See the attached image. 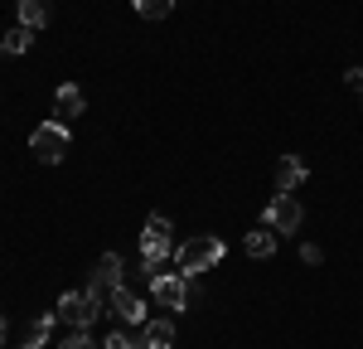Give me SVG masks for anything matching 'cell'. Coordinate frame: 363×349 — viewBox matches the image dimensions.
<instances>
[{"instance_id": "obj_1", "label": "cell", "mask_w": 363, "mask_h": 349, "mask_svg": "<svg viewBox=\"0 0 363 349\" xmlns=\"http://www.w3.org/2000/svg\"><path fill=\"white\" fill-rule=\"evenodd\" d=\"M169 253H174V238H169V218L165 214H150L145 233H140V272L145 277H160L165 272Z\"/></svg>"}, {"instance_id": "obj_2", "label": "cell", "mask_w": 363, "mask_h": 349, "mask_svg": "<svg viewBox=\"0 0 363 349\" xmlns=\"http://www.w3.org/2000/svg\"><path fill=\"white\" fill-rule=\"evenodd\" d=\"M223 238H213V233H199L189 243H179L174 248V267L184 272V277H199V272H208V267H218L223 262Z\"/></svg>"}, {"instance_id": "obj_3", "label": "cell", "mask_w": 363, "mask_h": 349, "mask_svg": "<svg viewBox=\"0 0 363 349\" xmlns=\"http://www.w3.org/2000/svg\"><path fill=\"white\" fill-rule=\"evenodd\" d=\"M54 316L63 320V325H73V330H92V325L102 320V296H92V291H63Z\"/></svg>"}, {"instance_id": "obj_4", "label": "cell", "mask_w": 363, "mask_h": 349, "mask_svg": "<svg viewBox=\"0 0 363 349\" xmlns=\"http://www.w3.org/2000/svg\"><path fill=\"white\" fill-rule=\"evenodd\" d=\"M29 150H34V160L58 165V160L68 155V126H63V121H39L34 136H29Z\"/></svg>"}, {"instance_id": "obj_5", "label": "cell", "mask_w": 363, "mask_h": 349, "mask_svg": "<svg viewBox=\"0 0 363 349\" xmlns=\"http://www.w3.org/2000/svg\"><path fill=\"white\" fill-rule=\"evenodd\" d=\"M150 291H155V301H160L165 311H184V306H189V277H184V272H160V277H150Z\"/></svg>"}, {"instance_id": "obj_6", "label": "cell", "mask_w": 363, "mask_h": 349, "mask_svg": "<svg viewBox=\"0 0 363 349\" xmlns=\"http://www.w3.org/2000/svg\"><path fill=\"white\" fill-rule=\"evenodd\" d=\"M301 218H306V209L296 204V194H277V199L267 204V228L272 233H296Z\"/></svg>"}, {"instance_id": "obj_7", "label": "cell", "mask_w": 363, "mask_h": 349, "mask_svg": "<svg viewBox=\"0 0 363 349\" xmlns=\"http://www.w3.org/2000/svg\"><path fill=\"white\" fill-rule=\"evenodd\" d=\"M121 277H126L121 257H116V253H102V257H97V267H92V287H87V291L107 301V296H112V291L121 287Z\"/></svg>"}, {"instance_id": "obj_8", "label": "cell", "mask_w": 363, "mask_h": 349, "mask_svg": "<svg viewBox=\"0 0 363 349\" xmlns=\"http://www.w3.org/2000/svg\"><path fill=\"white\" fill-rule=\"evenodd\" d=\"M107 301H112V311H116V320H121V325H140V320H145V301H140V296L126 287V282H121V287H116Z\"/></svg>"}, {"instance_id": "obj_9", "label": "cell", "mask_w": 363, "mask_h": 349, "mask_svg": "<svg viewBox=\"0 0 363 349\" xmlns=\"http://www.w3.org/2000/svg\"><path fill=\"white\" fill-rule=\"evenodd\" d=\"M306 179H310V170H306V160H301V155H281V160H277V194L301 189Z\"/></svg>"}, {"instance_id": "obj_10", "label": "cell", "mask_w": 363, "mask_h": 349, "mask_svg": "<svg viewBox=\"0 0 363 349\" xmlns=\"http://www.w3.org/2000/svg\"><path fill=\"white\" fill-rule=\"evenodd\" d=\"M83 87L78 83H63L54 92V121H63V126H68V121H73V116H83Z\"/></svg>"}, {"instance_id": "obj_11", "label": "cell", "mask_w": 363, "mask_h": 349, "mask_svg": "<svg viewBox=\"0 0 363 349\" xmlns=\"http://www.w3.org/2000/svg\"><path fill=\"white\" fill-rule=\"evenodd\" d=\"M54 20V0H20V25H29L34 34Z\"/></svg>"}, {"instance_id": "obj_12", "label": "cell", "mask_w": 363, "mask_h": 349, "mask_svg": "<svg viewBox=\"0 0 363 349\" xmlns=\"http://www.w3.org/2000/svg\"><path fill=\"white\" fill-rule=\"evenodd\" d=\"M277 238H281V233H272V228H252L247 233V257L267 262L272 253H277Z\"/></svg>"}, {"instance_id": "obj_13", "label": "cell", "mask_w": 363, "mask_h": 349, "mask_svg": "<svg viewBox=\"0 0 363 349\" xmlns=\"http://www.w3.org/2000/svg\"><path fill=\"white\" fill-rule=\"evenodd\" d=\"M0 49L15 58V54H29L34 49V29L29 25H15V29H5V39H0Z\"/></svg>"}, {"instance_id": "obj_14", "label": "cell", "mask_w": 363, "mask_h": 349, "mask_svg": "<svg viewBox=\"0 0 363 349\" xmlns=\"http://www.w3.org/2000/svg\"><path fill=\"white\" fill-rule=\"evenodd\" d=\"M145 345L150 349H169L174 345V325H169V316H160V320L145 325Z\"/></svg>"}, {"instance_id": "obj_15", "label": "cell", "mask_w": 363, "mask_h": 349, "mask_svg": "<svg viewBox=\"0 0 363 349\" xmlns=\"http://www.w3.org/2000/svg\"><path fill=\"white\" fill-rule=\"evenodd\" d=\"M54 320H58V316H39L34 325H29V335H25V340H20L15 349H39L44 340H49V330H54Z\"/></svg>"}, {"instance_id": "obj_16", "label": "cell", "mask_w": 363, "mask_h": 349, "mask_svg": "<svg viewBox=\"0 0 363 349\" xmlns=\"http://www.w3.org/2000/svg\"><path fill=\"white\" fill-rule=\"evenodd\" d=\"M131 10H136L140 20H165L169 10H174V0H131Z\"/></svg>"}, {"instance_id": "obj_17", "label": "cell", "mask_w": 363, "mask_h": 349, "mask_svg": "<svg viewBox=\"0 0 363 349\" xmlns=\"http://www.w3.org/2000/svg\"><path fill=\"white\" fill-rule=\"evenodd\" d=\"M58 349H92V340H87L83 330H73V335H68V340H63Z\"/></svg>"}, {"instance_id": "obj_18", "label": "cell", "mask_w": 363, "mask_h": 349, "mask_svg": "<svg viewBox=\"0 0 363 349\" xmlns=\"http://www.w3.org/2000/svg\"><path fill=\"white\" fill-rule=\"evenodd\" d=\"M320 257H325V253H320L315 243H306V248H301V262H306V267H320Z\"/></svg>"}, {"instance_id": "obj_19", "label": "cell", "mask_w": 363, "mask_h": 349, "mask_svg": "<svg viewBox=\"0 0 363 349\" xmlns=\"http://www.w3.org/2000/svg\"><path fill=\"white\" fill-rule=\"evenodd\" d=\"M102 349H131V335L126 330H116V335H107V345Z\"/></svg>"}, {"instance_id": "obj_20", "label": "cell", "mask_w": 363, "mask_h": 349, "mask_svg": "<svg viewBox=\"0 0 363 349\" xmlns=\"http://www.w3.org/2000/svg\"><path fill=\"white\" fill-rule=\"evenodd\" d=\"M344 83H349V87H359V92H363V68H349V73H344Z\"/></svg>"}, {"instance_id": "obj_21", "label": "cell", "mask_w": 363, "mask_h": 349, "mask_svg": "<svg viewBox=\"0 0 363 349\" xmlns=\"http://www.w3.org/2000/svg\"><path fill=\"white\" fill-rule=\"evenodd\" d=\"M131 349H150V345H145V335H131Z\"/></svg>"}, {"instance_id": "obj_22", "label": "cell", "mask_w": 363, "mask_h": 349, "mask_svg": "<svg viewBox=\"0 0 363 349\" xmlns=\"http://www.w3.org/2000/svg\"><path fill=\"white\" fill-rule=\"evenodd\" d=\"M0 345H5V316H0Z\"/></svg>"}, {"instance_id": "obj_23", "label": "cell", "mask_w": 363, "mask_h": 349, "mask_svg": "<svg viewBox=\"0 0 363 349\" xmlns=\"http://www.w3.org/2000/svg\"><path fill=\"white\" fill-rule=\"evenodd\" d=\"M359 102H363V97H359Z\"/></svg>"}]
</instances>
